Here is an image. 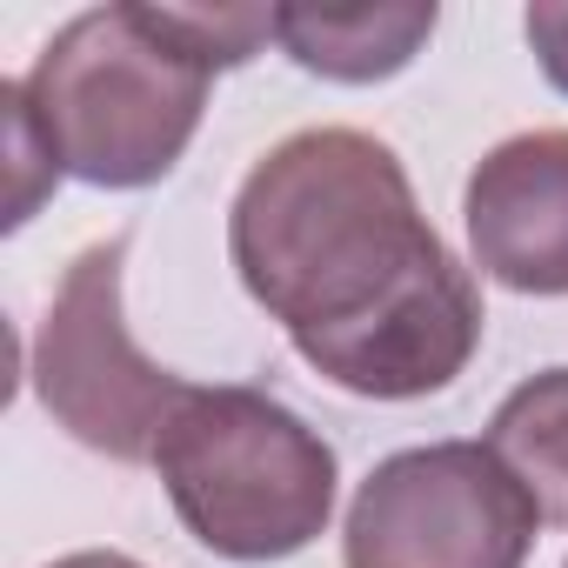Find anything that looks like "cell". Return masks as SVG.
<instances>
[{
    "label": "cell",
    "instance_id": "1",
    "mask_svg": "<svg viewBox=\"0 0 568 568\" xmlns=\"http://www.w3.org/2000/svg\"><path fill=\"white\" fill-rule=\"evenodd\" d=\"M227 254L295 355L348 395H442L481 348L475 274L428 227L395 148L362 128L267 148L227 207Z\"/></svg>",
    "mask_w": 568,
    "mask_h": 568
},
{
    "label": "cell",
    "instance_id": "9",
    "mask_svg": "<svg viewBox=\"0 0 568 568\" xmlns=\"http://www.w3.org/2000/svg\"><path fill=\"white\" fill-rule=\"evenodd\" d=\"M0 114H8V154H14V201H8V227H21V221L34 214V201L61 181V168H54V154H48V141H41V128H34V114H28V101H21V88H14V81L0 88Z\"/></svg>",
    "mask_w": 568,
    "mask_h": 568
},
{
    "label": "cell",
    "instance_id": "4",
    "mask_svg": "<svg viewBox=\"0 0 568 568\" xmlns=\"http://www.w3.org/2000/svg\"><path fill=\"white\" fill-rule=\"evenodd\" d=\"M121 261H128L121 234L74 254V267L61 274V288L41 315L28 375H34L41 408L81 448L114 455V462H154V442H161V428L174 422V408L187 402L194 382L148 362L141 342L128 335Z\"/></svg>",
    "mask_w": 568,
    "mask_h": 568
},
{
    "label": "cell",
    "instance_id": "2",
    "mask_svg": "<svg viewBox=\"0 0 568 568\" xmlns=\"http://www.w3.org/2000/svg\"><path fill=\"white\" fill-rule=\"evenodd\" d=\"M54 168L88 187H154L187 154L214 68L161 0L74 14L14 81Z\"/></svg>",
    "mask_w": 568,
    "mask_h": 568
},
{
    "label": "cell",
    "instance_id": "11",
    "mask_svg": "<svg viewBox=\"0 0 568 568\" xmlns=\"http://www.w3.org/2000/svg\"><path fill=\"white\" fill-rule=\"evenodd\" d=\"M54 568H141L134 555H114V548H81V555H61Z\"/></svg>",
    "mask_w": 568,
    "mask_h": 568
},
{
    "label": "cell",
    "instance_id": "7",
    "mask_svg": "<svg viewBox=\"0 0 568 568\" xmlns=\"http://www.w3.org/2000/svg\"><path fill=\"white\" fill-rule=\"evenodd\" d=\"M435 0H402V8H274V41L288 48L295 68L342 81V88H368L402 74L428 34H435Z\"/></svg>",
    "mask_w": 568,
    "mask_h": 568
},
{
    "label": "cell",
    "instance_id": "3",
    "mask_svg": "<svg viewBox=\"0 0 568 568\" xmlns=\"http://www.w3.org/2000/svg\"><path fill=\"white\" fill-rule=\"evenodd\" d=\"M181 528L221 561H288L335 515V448L261 388H187L154 442Z\"/></svg>",
    "mask_w": 568,
    "mask_h": 568
},
{
    "label": "cell",
    "instance_id": "10",
    "mask_svg": "<svg viewBox=\"0 0 568 568\" xmlns=\"http://www.w3.org/2000/svg\"><path fill=\"white\" fill-rule=\"evenodd\" d=\"M521 34H528L541 74L568 94V0H535V8L521 14Z\"/></svg>",
    "mask_w": 568,
    "mask_h": 568
},
{
    "label": "cell",
    "instance_id": "5",
    "mask_svg": "<svg viewBox=\"0 0 568 568\" xmlns=\"http://www.w3.org/2000/svg\"><path fill=\"white\" fill-rule=\"evenodd\" d=\"M535 495L488 442H428L375 462L348 508V568H521Z\"/></svg>",
    "mask_w": 568,
    "mask_h": 568
},
{
    "label": "cell",
    "instance_id": "8",
    "mask_svg": "<svg viewBox=\"0 0 568 568\" xmlns=\"http://www.w3.org/2000/svg\"><path fill=\"white\" fill-rule=\"evenodd\" d=\"M488 448L535 495L541 521L568 528V368H541L508 388L488 422Z\"/></svg>",
    "mask_w": 568,
    "mask_h": 568
},
{
    "label": "cell",
    "instance_id": "6",
    "mask_svg": "<svg viewBox=\"0 0 568 568\" xmlns=\"http://www.w3.org/2000/svg\"><path fill=\"white\" fill-rule=\"evenodd\" d=\"M468 254L515 295H568V128L488 148L462 194Z\"/></svg>",
    "mask_w": 568,
    "mask_h": 568
}]
</instances>
